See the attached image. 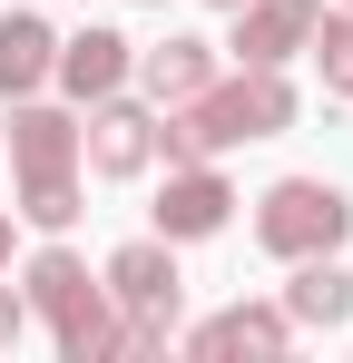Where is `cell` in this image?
<instances>
[{
    "label": "cell",
    "mask_w": 353,
    "mask_h": 363,
    "mask_svg": "<svg viewBox=\"0 0 353 363\" xmlns=\"http://www.w3.org/2000/svg\"><path fill=\"white\" fill-rule=\"evenodd\" d=\"M20 285H30V314H50L59 354L69 363H108L128 344V324H108V285L69 255V245H40L30 265H20Z\"/></svg>",
    "instance_id": "6da1fadb"
},
{
    "label": "cell",
    "mask_w": 353,
    "mask_h": 363,
    "mask_svg": "<svg viewBox=\"0 0 353 363\" xmlns=\"http://www.w3.org/2000/svg\"><path fill=\"white\" fill-rule=\"evenodd\" d=\"M353 236V196L334 177H275L265 196H255V245L265 255H334V245Z\"/></svg>",
    "instance_id": "7a4b0ae2"
},
{
    "label": "cell",
    "mask_w": 353,
    "mask_h": 363,
    "mask_svg": "<svg viewBox=\"0 0 353 363\" xmlns=\"http://www.w3.org/2000/svg\"><path fill=\"white\" fill-rule=\"evenodd\" d=\"M99 285L128 304V344H118V354H157L167 324H176V295H186V285H176V245L167 236H128L108 265H99Z\"/></svg>",
    "instance_id": "3957f363"
},
{
    "label": "cell",
    "mask_w": 353,
    "mask_h": 363,
    "mask_svg": "<svg viewBox=\"0 0 353 363\" xmlns=\"http://www.w3.org/2000/svg\"><path fill=\"white\" fill-rule=\"evenodd\" d=\"M79 157L99 167V177H147L157 167V108L147 99H89V128H79Z\"/></svg>",
    "instance_id": "277c9868"
},
{
    "label": "cell",
    "mask_w": 353,
    "mask_h": 363,
    "mask_svg": "<svg viewBox=\"0 0 353 363\" xmlns=\"http://www.w3.org/2000/svg\"><path fill=\"white\" fill-rule=\"evenodd\" d=\"M226 206H235V186L216 177V157H196V167H167V186H157V236L167 245H196V236H216L226 226Z\"/></svg>",
    "instance_id": "5b68a950"
},
{
    "label": "cell",
    "mask_w": 353,
    "mask_h": 363,
    "mask_svg": "<svg viewBox=\"0 0 353 363\" xmlns=\"http://www.w3.org/2000/svg\"><path fill=\"white\" fill-rule=\"evenodd\" d=\"M314 40V0H235V60L245 69H285L294 50Z\"/></svg>",
    "instance_id": "8992f818"
},
{
    "label": "cell",
    "mask_w": 353,
    "mask_h": 363,
    "mask_svg": "<svg viewBox=\"0 0 353 363\" xmlns=\"http://www.w3.org/2000/svg\"><path fill=\"white\" fill-rule=\"evenodd\" d=\"M138 89H147V108H176V99H196L206 79H216V40H196V30H167L157 50H138Z\"/></svg>",
    "instance_id": "52a82bcc"
},
{
    "label": "cell",
    "mask_w": 353,
    "mask_h": 363,
    "mask_svg": "<svg viewBox=\"0 0 353 363\" xmlns=\"http://www.w3.org/2000/svg\"><path fill=\"white\" fill-rule=\"evenodd\" d=\"M128 60H138V40H118V30H79V40H59L50 79L69 89V99H108V89H128Z\"/></svg>",
    "instance_id": "ba28073f"
},
{
    "label": "cell",
    "mask_w": 353,
    "mask_h": 363,
    "mask_svg": "<svg viewBox=\"0 0 353 363\" xmlns=\"http://www.w3.org/2000/svg\"><path fill=\"white\" fill-rule=\"evenodd\" d=\"M285 344H294L285 304H226V314H206L186 334V354H285Z\"/></svg>",
    "instance_id": "9c48e42d"
},
{
    "label": "cell",
    "mask_w": 353,
    "mask_h": 363,
    "mask_svg": "<svg viewBox=\"0 0 353 363\" xmlns=\"http://www.w3.org/2000/svg\"><path fill=\"white\" fill-rule=\"evenodd\" d=\"M353 314V275L334 255H294V285H285V324H314V334H334Z\"/></svg>",
    "instance_id": "30bf717a"
},
{
    "label": "cell",
    "mask_w": 353,
    "mask_h": 363,
    "mask_svg": "<svg viewBox=\"0 0 353 363\" xmlns=\"http://www.w3.org/2000/svg\"><path fill=\"white\" fill-rule=\"evenodd\" d=\"M50 60H59L50 20H40V10H0V99H30V89L50 79Z\"/></svg>",
    "instance_id": "8fae6325"
},
{
    "label": "cell",
    "mask_w": 353,
    "mask_h": 363,
    "mask_svg": "<svg viewBox=\"0 0 353 363\" xmlns=\"http://www.w3.org/2000/svg\"><path fill=\"white\" fill-rule=\"evenodd\" d=\"M10 167H79V118L20 99V108H10Z\"/></svg>",
    "instance_id": "7c38bea8"
},
{
    "label": "cell",
    "mask_w": 353,
    "mask_h": 363,
    "mask_svg": "<svg viewBox=\"0 0 353 363\" xmlns=\"http://www.w3.org/2000/svg\"><path fill=\"white\" fill-rule=\"evenodd\" d=\"M10 216L40 226V236H69L79 226V167H20V206Z\"/></svg>",
    "instance_id": "4fadbf2b"
},
{
    "label": "cell",
    "mask_w": 353,
    "mask_h": 363,
    "mask_svg": "<svg viewBox=\"0 0 353 363\" xmlns=\"http://www.w3.org/2000/svg\"><path fill=\"white\" fill-rule=\"evenodd\" d=\"M304 50H314V69H324V89L353 99V10H334V20L314 10V40H304Z\"/></svg>",
    "instance_id": "5bb4252c"
},
{
    "label": "cell",
    "mask_w": 353,
    "mask_h": 363,
    "mask_svg": "<svg viewBox=\"0 0 353 363\" xmlns=\"http://www.w3.org/2000/svg\"><path fill=\"white\" fill-rule=\"evenodd\" d=\"M20 324H30V295H10V285H0V344H20Z\"/></svg>",
    "instance_id": "9a60e30c"
},
{
    "label": "cell",
    "mask_w": 353,
    "mask_h": 363,
    "mask_svg": "<svg viewBox=\"0 0 353 363\" xmlns=\"http://www.w3.org/2000/svg\"><path fill=\"white\" fill-rule=\"evenodd\" d=\"M10 236H20V216H10V206H0V265H10Z\"/></svg>",
    "instance_id": "2e32d148"
},
{
    "label": "cell",
    "mask_w": 353,
    "mask_h": 363,
    "mask_svg": "<svg viewBox=\"0 0 353 363\" xmlns=\"http://www.w3.org/2000/svg\"><path fill=\"white\" fill-rule=\"evenodd\" d=\"M216 10H235V0H216Z\"/></svg>",
    "instance_id": "e0dca14e"
}]
</instances>
